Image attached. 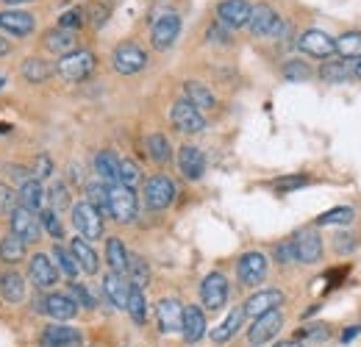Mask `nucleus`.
I'll return each mask as SVG.
<instances>
[{"instance_id":"36","label":"nucleus","mask_w":361,"mask_h":347,"mask_svg":"<svg viewBox=\"0 0 361 347\" xmlns=\"http://www.w3.org/2000/svg\"><path fill=\"white\" fill-rule=\"evenodd\" d=\"M42 200H45L42 181L28 178V181L23 183V189H20V206H23V209H28V212H37V209L42 206Z\"/></svg>"},{"instance_id":"63","label":"nucleus","mask_w":361,"mask_h":347,"mask_svg":"<svg viewBox=\"0 0 361 347\" xmlns=\"http://www.w3.org/2000/svg\"><path fill=\"white\" fill-rule=\"evenodd\" d=\"M6 130H11V126H0V133H6Z\"/></svg>"},{"instance_id":"13","label":"nucleus","mask_w":361,"mask_h":347,"mask_svg":"<svg viewBox=\"0 0 361 347\" xmlns=\"http://www.w3.org/2000/svg\"><path fill=\"white\" fill-rule=\"evenodd\" d=\"M292 245H295V253H298L300 264H317V261L322 259V239H319V233H317L314 228L298 231Z\"/></svg>"},{"instance_id":"61","label":"nucleus","mask_w":361,"mask_h":347,"mask_svg":"<svg viewBox=\"0 0 361 347\" xmlns=\"http://www.w3.org/2000/svg\"><path fill=\"white\" fill-rule=\"evenodd\" d=\"M3 3H6V6H11V8H14V6H20V3H31V0H3Z\"/></svg>"},{"instance_id":"2","label":"nucleus","mask_w":361,"mask_h":347,"mask_svg":"<svg viewBox=\"0 0 361 347\" xmlns=\"http://www.w3.org/2000/svg\"><path fill=\"white\" fill-rule=\"evenodd\" d=\"M94 64H97V61H94V53H90V50H73V53H67V56L59 59L56 73H59L64 81L78 84V81L90 78Z\"/></svg>"},{"instance_id":"19","label":"nucleus","mask_w":361,"mask_h":347,"mask_svg":"<svg viewBox=\"0 0 361 347\" xmlns=\"http://www.w3.org/2000/svg\"><path fill=\"white\" fill-rule=\"evenodd\" d=\"M178 170L189 181L203 178V173H206V156H203V150L195 147V145H183L178 150Z\"/></svg>"},{"instance_id":"22","label":"nucleus","mask_w":361,"mask_h":347,"mask_svg":"<svg viewBox=\"0 0 361 347\" xmlns=\"http://www.w3.org/2000/svg\"><path fill=\"white\" fill-rule=\"evenodd\" d=\"M180 334L189 345L200 342L206 336V314L197 308V305H183V325H180Z\"/></svg>"},{"instance_id":"32","label":"nucleus","mask_w":361,"mask_h":347,"mask_svg":"<svg viewBox=\"0 0 361 347\" xmlns=\"http://www.w3.org/2000/svg\"><path fill=\"white\" fill-rule=\"evenodd\" d=\"M75 34L73 31H64V28H59V31H47L45 34V47L50 53H59V56H67V53H73L75 50Z\"/></svg>"},{"instance_id":"8","label":"nucleus","mask_w":361,"mask_h":347,"mask_svg":"<svg viewBox=\"0 0 361 347\" xmlns=\"http://www.w3.org/2000/svg\"><path fill=\"white\" fill-rule=\"evenodd\" d=\"M180 34V17L176 11H167L161 17L153 20V28H150V42L156 50H170Z\"/></svg>"},{"instance_id":"24","label":"nucleus","mask_w":361,"mask_h":347,"mask_svg":"<svg viewBox=\"0 0 361 347\" xmlns=\"http://www.w3.org/2000/svg\"><path fill=\"white\" fill-rule=\"evenodd\" d=\"M0 28L8 31V34H14V37H28V34L37 28V20H34V14H28V11H14V8H8V11L0 14Z\"/></svg>"},{"instance_id":"60","label":"nucleus","mask_w":361,"mask_h":347,"mask_svg":"<svg viewBox=\"0 0 361 347\" xmlns=\"http://www.w3.org/2000/svg\"><path fill=\"white\" fill-rule=\"evenodd\" d=\"M275 347H303V345H300L298 339H286V342H278Z\"/></svg>"},{"instance_id":"29","label":"nucleus","mask_w":361,"mask_h":347,"mask_svg":"<svg viewBox=\"0 0 361 347\" xmlns=\"http://www.w3.org/2000/svg\"><path fill=\"white\" fill-rule=\"evenodd\" d=\"M0 298H3L6 303H20V300L25 298V281H23V275H17V272H3V275H0Z\"/></svg>"},{"instance_id":"18","label":"nucleus","mask_w":361,"mask_h":347,"mask_svg":"<svg viewBox=\"0 0 361 347\" xmlns=\"http://www.w3.org/2000/svg\"><path fill=\"white\" fill-rule=\"evenodd\" d=\"M298 47H300L303 53L314 56V59H331V56H334V39H331L325 31H319V28L303 31L300 39H298Z\"/></svg>"},{"instance_id":"53","label":"nucleus","mask_w":361,"mask_h":347,"mask_svg":"<svg viewBox=\"0 0 361 347\" xmlns=\"http://www.w3.org/2000/svg\"><path fill=\"white\" fill-rule=\"evenodd\" d=\"M70 298H73V303L75 305H84V308H94V300H92V295L84 289V284H73L70 286Z\"/></svg>"},{"instance_id":"30","label":"nucleus","mask_w":361,"mask_h":347,"mask_svg":"<svg viewBox=\"0 0 361 347\" xmlns=\"http://www.w3.org/2000/svg\"><path fill=\"white\" fill-rule=\"evenodd\" d=\"M53 73H56V67L45 59H25L23 61V78L28 84H45Z\"/></svg>"},{"instance_id":"46","label":"nucleus","mask_w":361,"mask_h":347,"mask_svg":"<svg viewBox=\"0 0 361 347\" xmlns=\"http://www.w3.org/2000/svg\"><path fill=\"white\" fill-rule=\"evenodd\" d=\"M334 248H336V253H342V256H350V253H356V248H359V242H356V233H348V231L336 233V236H334Z\"/></svg>"},{"instance_id":"45","label":"nucleus","mask_w":361,"mask_h":347,"mask_svg":"<svg viewBox=\"0 0 361 347\" xmlns=\"http://www.w3.org/2000/svg\"><path fill=\"white\" fill-rule=\"evenodd\" d=\"M309 183V178L306 175H286V178H278L272 186H275V192H281V195H286V192H295V189H303Z\"/></svg>"},{"instance_id":"44","label":"nucleus","mask_w":361,"mask_h":347,"mask_svg":"<svg viewBox=\"0 0 361 347\" xmlns=\"http://www.w3.org/2000/svg\"><path fill=\"white\" fill-rule=\"evenodd\" d=\"M139 181H142L139 164H136V162H131V159H120V183L134 189Z\"/></svg>"},{"instance_id":"21","label":"nucleus","mask_w":361,"mask_h":347,"mask_svg":"<svg viewBox=\"0 0 361 347\" xmlns=\"http://www.w3.org/2000/svg\"><path fill=\"white\" fill-rule=\"evenodd\" d=\"M37 311L47 314V317L56 319V322H64V319H73V317L78 314V305L73 303L70 295H47L45 300L37 305Z\"/></svg>"},{"instance_id":"56","label":"nucleus","mask_w":361,"mask_h":347,"mask_svg":"<svg viewBox=\"0 0 361 347\" xmlns=\"http://www.w3.org/2000/svg\"><path fill=\"white\" fill-rule=\"evenodd\" d=\"M209 39H212V42H220V44H228V42H231V37H228V31H226V28H223V25H220V23L209 28Z\"/></svg>"},{"instance_id":"26","label":"nucleus","mask_w":361,"mask_h":347,"mask_svg":"<svg viewBox=\"0 0 361 347\" xmlns=\"http://www.w3.org/2000/svg\"><path fill=\"white\" fill-rule=\"evenodd\" d=\"M183 95H186V100L197 111H212L217 106V97L212 95V89L206 87V84H200V81H186L183 84Z\"/></svg>"},{"instance_id":"34","label":"nucleus","mask_w":361,"mask_h":347,"mask_svg":"<svg viewBox=\"0 0 361 347\" xmlns=\"http://www.w3.org/2000/svg\"><path fill=\"white\" fill-rule=\"evenodd\" d=\"M350 75H353V67H350L345 59H339V61H325V64L319 67V78H322L325 84H345Z\"/></svg>"},{"instance_id":"3","label":"nucleus","mask_w":361,"mask_h":347,"mask_svg":"<svg viewBox=\"0 0 361 347\" xmlns=\"http://www.w3.org/2000/svg\"><path fill=\"white\" fill-rule=\"evenodd\" d=\"M139 203H136V192L131 186L123 183H111L109 186V217L117 222H134Z\"/></svg>"},{"instance_id":"58","label":"nucleus","mask_w":361,"mask_h":347,"mask_svg":"<svg viewBox=\"0 0 361 347\" xmlns=\"http://www.w3.org/2000/svg\"><path fill=\"white\" fill-rule=\"evenodd\" d=\"M81 178H84V175H81V167L73 164V167H70V181H78V183H81Z\"/></svg>"},{"instance_id":"33","label":"nucleus","mask_w":361,"mask_h":347,"mask_svg":"<svg viewBox=\"0 0 361 347\" xmlns=\"http://www.w3.org/2000/svg\"><path fill=\"white\" fill-rule=\"evenodd\" d=\"M334 53H339L345 61H348V59L359 61L361 59V31H348V34H342L339 39H334Z\"/></svg>"},{"instance_id":"9","label":"nucleus","mask_w":361,"mask_h":347,"mask_svg":"<svg viewBox=\"0 0 361 347\" xmlns=\"http://www.w3.org/2000/svg\"><path fill=\"white\" fill-rule=\"evenodd\" d=\"M73 225L81 233V239H87V242L103 236V217L92 209L87 200H81V203L73 206Z\"/></svg>"},{"instance_id":"43","label":"nucleus","mask_w":361,"mask_h":347,"mask_svg":"<svg viewBox=\"0 0 361 347\" xmlns=\"http://www.w3.org/2000/svg\"><path fill=\"white\" fill-rule=\"evenodd\" d=\"M353 217H356V214H353L350 206H336V209L319 214V217H317V225H350Z\"/></svg>"},{"instance_id":"23","label":"nucleus","mask_w":361,"mask_h":347,"mask_svg":"<svg viewBox=\"0 0 361 347\" xmlns=\"http://www.w3.org/2000/svg\"><path fill=\"white\" fill-rule=\"evenodd\" d=\"M128 289H131V284H128L126 275H120V272H106L103 275V295L109 298V303L114 305V308H126Z\"/></svg>"},{"instance_id":"5","label":"nucleus","mask_w":361,"mask_h":347,"mask_svg":"<svg viewBox=\"0 0 361 347\" xmlns=\"http://www.w3.org/2000/svg\"><path fill=\"white\" fill-rule=\"evenodd\" d=\"M111 64H114V70L120 73V75H136V73H142L145 70V64H147V53L134 42H123L114 47V53H111Z\"/></svg>"},{"instance_id":"12","label":"nucleus","mask_w":361,"mask_h":347,"mask_svg":"<svg viewBox=\"0 0 361 347\" xmlns=\"http://www.w3.org/2000/svg\"><path fill=\"white\" fill-rule=\"evenodd\" d=\"M11 233L20 236L25 245L28 242H37L39 233H42V225H39V217L23 206H14L11 209Z\"/></svg>"},{"instance_id":"27","label":"nucleus","mask_w":361,"mask_h":347,"mask_svg":"<svg viewBox=\"0 0 361 347\" xmlns=\"http://www.w3.org/2000/svg\"><path fill=\"white\" fill-rule=\"evenodd\" d=\"M242 322H245V311H242V305H239V308H233V311L228 314L217 328H212V342L223 345V342H228V339H233L236 331L242 328Z\"/></svg>"},{"instance_id":"31","label":"nucleus","mask_w":361,"mask_h":347,"mask_svg":"<svg viewBox=\"0 0 361 347\" xmlns=\"http://www.w3.org/2000/svg\"><path fill=\"white\" fill-rule=\"evenodd\" d=\"M128 256H131V253L126 250L123 239H117V236H109V242H106V261H109L111 272H120V275H126Z\"/></svg>"},{"instance_id":"40","label":"nucleus","mask_w":361,"mask_h":347,"mask_svg":"<svg viewBox=\"0 0 361 347\" xmlns=\"http://www.w3.org/2000/svg\"><path fill=\"white\" fill-rule=\"evenodd\" d=\"M87 203L100 217H109V186L106 183H90L87 186Z\"/></svg>"},{"instance_id":"39","label":"nucleus","mask_w":361,"mask_h":347,"mask_svg":"<svg viewBox=\"0 0 361 347\" xmlns=\"http://www.w3.org/2000/svg\"><path fill=\"white\" fill-rule=\"evenodd\" d=\"M126 311L131 314V319H134L136 325H145V322H147V300H145V289H136V286L128 289Z\"/></svg>"},{"instance_id":"37","label":"nucleus","mask_w":361,"mask_h":347,"mask_svg":"<svg viewBox=\"0 0 361 347\" xmlns=\"http://www.w3.org/2000/svg\"><path fill=\"white\" fill-rule=\"evenodd\" d=\"M126 278L136 289H145L150 284V267L142 256H128V267H126Z\"/></svg>"},{"instance_id":"35","label":"nucleus","mask_w":361,"mask_h":347,"mask_svg":"<svg viewBox=\"0 0 361 347\" xmlns=\"http://www.w3.org/2000/svg\"><path fill=\"white\" fill-rule=\"evenodd\" d=\"M145 147H147V156H150L156 164H167V162L173 159V147H170V142H167L164 133H150V136L145 139Z\"/></svg>"},{"instance_id":"25","label":"nucleus","mask_w":361,"mask_h":347,"mask_svg":"<svg viewBox=\"0 0 361 347\" xmlns=\"http://www.w3.org/2000/svg\"><path fill=\"white\" fill-rule=\"evenodd\" d=\"M94 173L106 186L120 183V156L114 150H100L94 156Z\"/></svg>"},{"instance_id":"17","label":"nucleus","mask_w":361,"mask_h":347,"mask_svg":"<svg viewBox=\"0 0 361 347\" xmlns=\"http://www.w3.org/2000/svg\"><path fill=\"white\" fill-rule=\"evenodd\" d=\"M250 11H253V6L247 0H223L217 6V17H220V23L226 28H242V25H247L250 23Z\"/></svg>"},{"instance_id":"7","label":"nucleus","mask_w":361,"mask_h":347,"mask_svg":"<svg viewBox=\"0 0 361 347\" xmlns=\"http://www.w3.org/2000/svg\"><path fill=\"white\" fill-rule=\"evenodd\" d=\"M267 256L259 253V250H250L245 253L242 259L236 261V275H239V284L242 286H259L264 278H267Z\"/></svg>"},{"instance_id":"59","label":"nucleus","mask_w":361,"mask_h":347,"mask_svg":"<svg viewBox=\"0 0 361 347\" xmlns=\"http://www.w3.org/2000/svg\"><path fill=\"white\" fill-rule=\"evenodd\" d=\"M8 50H11V42H8L6 37H0V56H6Z\"/></svg>"},{"instance_id":"55","label":"nucleus","mask_w":361,"mask_h":347,"mask_svg":"<svg viewBox=\"0 0 361 347\" xmlns=\"http://www.w3.org/2000/svg\"><path fill=\"white\" fill-rule=\"evenodd\" d=\"M11 209H14V192L6 183H0V212H11Z\"/></svg>"},{"instance_id":"28","label":"nucleus","mask_w":361,"mask_h":347,"mask_svg":"<svg viewBox=\"0 0 361 347\" xmlns=\"http://www.w3.org/2000/svg\"><path fill=\"white\" fill-rule=\"evenodd\" d=\"M70 253L75 256V261H78V269H81V272L94 275V272L100 269V264H97V253L92 250V245L87 242V239H73Z\"/></svg>"},{"instance_id":"57","label":"nucleus","mask_w":361,"mask_h":347,"mask_svg":"<svg viewBox=\"0 0 361 347\" xmlns=\"http://www.w3.org/2000/svg\"><path fill=\"white\" fill-rule=\"evenodd\" d=\"M359 334H361V325H350V328H348V331L342 334V342L348 345V342H350V339H356Z\"/></svg>"},{"instance_id":"62","label":"nucleus","mask_w":361,"mask_h":347,"mask_svg":"<svg viewBox=\"0 0 361 347\" xmlns=\"http://www.w3.org/2000/svg\"><path fill=\"white\" fill-rule=\"evenodd\" d=\"M353 75H356V78L361 81V59L356 61V67H353Z\"/></svg>"},{"instance_id":"47","label":"nucleus","mask_w":361,"mask_h":347,"mask_svg":"<svg viewBox=\"0 0 361 347\" xmlns=\"http://www.w3.org/2000/svg\"><path fill=\"white\" fill-rule=\"evenodd\" d=\"M272 256H275V261H278V264H295V261H298V253H295L292 239L278 242V245H275V250H272Z\"/></svg>"},{"instance_id":"49","label":"nucleus","mask_w":361,"mask_h":347,"mask_svg":"<svg viewBox=\"0 0 361 347\" xmlns=\"http://www.w3.org/2000/svg\"><path fill=\"white\" fill-rule=\"evenodd\" d=\"M39 225L45 228L53 239H61V233H64V231H61V222H59V217H56V212H53V209H47V212L39 214Z\"/></svg>"},{"instance_id":"14","label":"nucleus","mask_w":361,"mask_h":347,"mask_svg":"<svg viewBox=\"0 0 361 347\" xmlns=\"http://www.w3.org/2000/svg\"><path fill=\"white\" fill-rule=\"evenodd\" d=\"M283 300H286V298H283L281 289H262V292H256V295H250V298L245 300L242 311H245V317L256 319V317H262V314H267V311L281 308Z\"/></svg>"},{"instance_id":"42","label":"nucleus","mask_w":361,"mask_h":347,"mask_svg":"<svg viewBox=\"0 0 361 347\" xmlns=\"http://www.w3.org/2000/svg\"><path fill=\"white\" fill-rule=\"evenodd\" d=\"M314 73H312V67L306 64V61H300V59H292V61H286L283 64V78L286 81H292V84H300V81H309Z\"/></svg>"},{"instance_id":"50","label":"nucleus","mask_w":361,"mask_h":347,"mask_svg":"<svg viewBox=\"0 0 361 347\" xmlns=\"http://www.w3.org/2000/svg\"><path fill=\"white\" fill-rule=\"evenodd\" d=\"M328 336H331L328 325H306V328H300V331H298V342H300V339L322 342V339H328Z\"/></svg>"},{"instance_id":"38","label":"nucleus","mask_w":361,"mask_h":347,"mask_svg":"<svg viewBox=\"0 0 361 347\" xmlns=\"http://www.w3.org/2000/svg\"><path fill=\"white\" fill-rule=\"evenodd\" d=\"M23 259H25V242H23L20 236H14V233L3 236V239H0V261L17 264V261H23Z\"/></svg>"},{"instance_id":"10","label":"nucleus","mask_w":361,"mask_h":347,"mask_svg":"<svg viewBox=\"0 0 361 347\" xmlns=\"http://www.w3.org/2000/svg\"><path fill=\"white\" fill-rule=\"evenodd\" d=\"M200 300L209 311H220L228 303V278L223 272H209L200 284Z\"/></svg>"},{"instance_id":"51","label":"nucleus","mask_w":361,"mask_h":347,"mask_svg":"<svg viewBox=\"0 0 361 347\" xmlns=\"http://www.w3.org/2000/svg\"><path fill=\"white\" fill-rule=\"evenodd\" d=\"M81 25H84V8H70L59 20V28H64V31H73V28H81Z\"/></svg>"},{"instance_id":"54","label":"nucleus","mask_w":361,"mask_h":347,"mask_svg":"<svg viewBox=\"0 0 361 347\" xmlns=\"http://www.w3.org/2000/svg\"><path fill=\"white\" fill-rule=\"evenodd\" d=\"M87 11L92 14V25H94V28H100V25L109 20V8H106V6H100V3H92Z\"/></svg>"},{"instance_id":"4","label":"nucleus","mask_w":361,"mask_h":347,"mask_svg":"<svg viewBox=\"0 0 361 347\" xmlns=\"http://www.w3.org/2000/svg\"><path fill=\"white\" fill-rule=\"evenodd\" d=\"M142 197H145V206L147 209L161 212V209L173 206V200H176V183L167 175H153V178L145 181Z\"/></svg>"},{"instance_id":"20","label":"nucleus","mask_w":361,"mask_h":347,"mask_svg":"<svg viewBox=\"0 0 361 347\" xmlns=\"http://www.w3.org/2000/svg\"><path fill=\"white\" fill-rule=\"evenodd\" d=\"M28 272H31L34 286H39V289H50L59 281V269H56V264L45 253H37L34 259L28 261Z\"/></svg>"},{"instance_id":"6","label":"nucleus","mask_w":361,"mask_h":347,"mask_svg":"<svg viewBox=\"0 0 361 347\" xmlns=\"http://www.w3.org/2000/svg\"><path fill=\"white\" fill-rule=\"evenodd\" d=\"M281 328H283V314L275 308V311H267V314H262V317H256L253 319V325H250V331H247V342L253 347H262L272 342L278 334H281Z\"/></svg>"},{"instance_id":"48","label":"nucleus","mask_w":361,"mask_h":347,"mask_svg":"<svg viewBox=\"0 0 361 347\" xmlns=\"http://www.w3.org/2000/svg\"><path fill=\"white\" fill-rule=\"evenodd\" d=\"M50 200H53V212H61L70 206V195H67V183H53L50 186Z\"/></svg>"},{"instance_id":"52","label":"nucleus","mask_w":361,"mask_h":347,"mask_svg":"<svg viewBox=\"0 0 361 347\" xmlns=\"http://www.w3.org/2000/svg\"><path fill=\"white\" fill-rule=\"evenodd\" d=\"M34 181H45V178H50L53 175V162H50V156L47 153H39L37 156V162H34Z\"/></svg>"},{"instance_id":"15","label":"nucleus","mask_w":361,"mask_h":347,"mask_svg":"<svg viewBox=\"0 0 361 347\" xmlns=\"http://www.w3.org/2000/svg\"><path fill=\"white\" fill-rule=\"evenodd\" d=\"M42 347H81L84 345V334L78 328H70V325H61V322H53L42 331Z\"/></svg>"},{"instance_id":"64","label":"nucleus","mask_w":361,"mask_h":347,"mask_svg":"<svg viewBox=\"0 0 361 347\" xmlns=\"http://www.w3.org/2000/svg\"><path fill=\"white\" fill-rule=\"evenodd\" d=\"M3 87H6V78H0V89H3Z\"/></svg>"},{"instance_id":"16","label":"nucleus","mask_w":361,"mask_h":347,"mask_svg":"<svg viewBox=\"0 0 361 347\" xmlns=\"http://www.w3.org/2000/svg\"><path fill=\"white\" fill-rule=\"evenodd\" d=\"M156 319H159V331L161 334H176L183 325V303L176 298H164L156 305Z\"/></svg>"},{"instance_id":"41","label":"nucleus","mask_w":361,"mask_h":347,"mask_svg":"<svg viewBox=\"0 0 361 347\" xmlns=\"http://www.w3.org/2000/svg\"><path fill=\"white\" fill-rule=\"evenodd\" d=\"M53 259H56V269L59 272H64L67 278H78V261H75V256L67 250V248H61V245H56L53 248Z\"/></svg>"},{"instance_id":"11","label":"nucleus","mask_w":361,"mask_h":347,"mask_svg":"<svg viewBox=\"0 0 361 347\" xmlns=\"http://www.w3.org/2000/svg\"><path fill=\"white\" fill-rule=\"evenodd\" d=\"M170 120H173V126H176L180 133H200V130L206 128L203 111H197L186 97H183V100H176V106H173V111H170Z\"/></svg>"},{"instance_id":"1","label":"nucleus","mask_w":361,"mask_h":347,"mask_svg":"<svg viewBox=\"0 0 361 347\" xmlns=\"http://www.w3.org/2000/svg\"><path fill=\"white\" fill-rule=\"evenodd\" d=\"M247 25H250L253 37H262V39H278V37H283V34L289 31V25H283L281 14H278L272 6H267V3L253 6Z\"/></svg>"}]
</instances>
